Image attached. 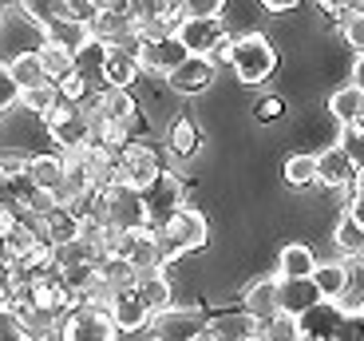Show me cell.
<instances>
[{
    "label": "cell",
    "mask_w": 364,
    "mask_h": 341,
    "mask_svg": "<svg viewBox=\"0 0 364 341\" xmlns=\"http://www.w3.org/2000/svg\"><path fill=\"white\" fill-rule=\"evenodd\" d=\"M44 127H48V135H52V143L60 151H83L91 143V120L80 111V103L60 100L44 115Z\"/></svg>",
    "instance_id": "277c9868"
},
{
    "label": "cell",
    "mask_w": 364,
    "mask_h": 341,
    "mask_svg": "<svg viewBox=\"0 0 364 341\" xmlns=\"http://www.w3.org/2000/svg\"><path fill=\"white\" fill-rule=\"evenodd\" d=\"M182 16H222L226 0H178Z\"/></svg>",
    "instance_id": "60d3db41"
},
{
    "label": "cell",
    "mask_w": 364,
    "mask_h": 341,
    "mask_svg": "<svg viewBox=\"0 0 364 341\" xmlns=\"http://www.w3.org/2000/svg\"><path fill=\"white\" fill-rule=\"evenodd\" d=\"M254 333H262V322L250 310H226V314H214L206 322L210 341H250Z\"/></svg>",
    "instance_id": "7c38bea8"
},
{
    "label": "cell",
    "mask_w": 364,
    "mask_h": 341,
    "mask_svg": "<svg viewBox=\"0 0 364 341\" xmlns=\"http://www.w3.org/2000/svg\"><path fill=\"white\" fill-rule=\"evenodd\" d=\"M0 254H4V246H0Z\"/></svg>",
    "instance_id": "11a10c76"
},
{
    "label": "cell",
    "mask_w": 364,
    "mask_h": 341,
    "mask_svg": "<svg viewBox=\"0 0 364 341\" xmlns=\"http://www.w3.org/2000/svg\"><path fill=\"white\" fill-rule=\"evenodd\" d=\"M234 75L246 88H257L265 83L273 72H277V48L262 36V32H246V36L234 40Z\"/></svg>",
    "instance_id": "3957f363"
},
{
    "label": "cell",
    "mask_w": 364,
    "mask_h": 341,
    "mask_svg": "<svg viewBox=\"0 0 364 341\" xmlns=\"http://www.w3.org/2000/svg\"><path fill=\"white\" fill-rule=\"evenodd\" d=\"M341 310L337 302H328V298H321L313 310H305V314L297 318L301 322V333H313V337H325V341H333V333H337V322H341Z\"/></svg>",
    "instance_id": "d6986e66"
},
{
    "label": "cell",
    "mask_w": 364,
    "mask_h": 341,
    "mask_svg": "<svg viewBox=\"0 0 364 341\" xmlns=\"http://www.w3.org/2000/svg\"><path fill=\"white\" fill-rule=\"evenodd\" d=\"M202 341H210V337H202Z\"/></svg>",
    "instance_id": "9f6ffc18"
},
{
    "label": "cell",
    "mask_w": 364,
    "mask_h": 341,
    "mask_svg": "<svg viewBox=\"0 0 364 341\" xmlns=\"http://www.w3.org/2000/svg\"><path fill=\"white\" fill-rule=\"evenodd\" d=\"M103 60H107V44L95 36H87L75 48V72L91 83V88H103Z\"/></svg>",
    "instance_id": "7402d4cb"
},
{
    "label": "cell",
    "mask_w": 364,
    "mask_h": 341,
    "mask_svg": "<svg viewBox=\"0 0 364 341\" xmlns=\"http://www.w3.org/2000/svg\"><path fill=\"white\" fill-rule=\"evenodd\" d=\"M360 314H364V302H360Z\"/></svg>",
    "instance_id": "db71d44e"
},
{
    "label": "cell",
    "mask_w": 364,
    "mask_h": 341,
    "mask_svg": "<svg viewBox=\"0 0 364 341\" xmlns=\"http://www.w3.org/2000/svg\"><path fill=\"white\" fill-rule=\"evenodd\" d=\"M20 302V286L12 282V274L4 266H0V314H12Z\"/></svg>",
    "instance_id": "ab89813d"
},
{
    "label": "cell",
    "mask_w": 364,
    "mask_h": 341,
    "mask_svg": "<svg viewBox=\"0 0 364 341\" xmlns=\"http://www.w3.org/2000/svg\"><path fill=\"white\" fill-rule=\"evenodd\" d=\"M210 318L202 310H186V305H166L151 318V337L155 341H202L206 337Z\"/></svg>",
    "instance_id": "8992f818"
},
{
    "label": "cell",
    "mask_w": 364,
    "mask_h": 341,
    "mask_svg": "<svg viewBox=\"0 0 364 341\" xmlns=\"http://www.w3.org/2000/svg\"><path fill=\"white\" fill-rule=\"evenodd\" d=\"M297 341H325V337H313V333H301Z\"/></svg>",
    "instance_id": "f907efd6"
},
{
    "label": "cell",
    "mask_w": 364,
    "mask_h": 341,
    "mask_svg": "<svg viewBox=\"0 0 364 341\" xmlns=\"http://www.w3.org/2000/svg\"><path fill=\"white\" fill-rule=\"evenodd\" d=\"M348 214H353V219L364 226V199H353V203H348Z\"/></svg>",
    "instance_id": "681fc988"
},
{
    "label": "cell",
    "mask_w": 364,
    "mask_h": 341,
    "mask_svg": "<svg viewBox=\"0 0 364 341\" xmlns=\"http://www.w3.org/2000/svg\"><path fill=\"white\" fill-rule=\"evenodd\" d=\"M262 337H265V341H297V337H301L297 314H285V310H277L273 318H265V322H262Z\"/></svg>",
    "instance_id": "836d02e7"
},
{
    "label": "cell",
    "mask_w": 364,
    "mask_h": 341,
    "mask_svg": "<svg viewBox=\"0 0 364 341\" xmlns=\"http://www.w3.org/2000/svg\"><path fill=\"white\" fill-rule=\"evenodd\" d=\"M60 100H64V95H60V83H55V80H40V83H32V88H24V92H20L24 111H32V115H40V120H44V115Z\"/></svg>",
    "instance_id": "4316f807"
},
{
    "label": "cell",
    "mask_w": 364,
    "mask_h": 341,
    "mask_svg": "<svg viewBox=\"0 0 364 341\" xmlns=\"http://www.w3.org/2000/svg\"><path fill=\"white\" fill-rule=\"evenodd\" d=\"M135 56H139V64L146 68V72H159V75H171L174 68L186 60V44H182L178 36H159V40H143L139 36V48H135Z\"/></svg>",
    "instance_id": "52a82bcc"
},
{
    "label": "cell",
    "mask_w": 364,
    "mask_h": 341,
    "mask_svg": "<svg viewBox=\"0 0 364 341\" xmlns=\"http://www.w3.org/2000/svg\"><path fill=\"white\" fill-rule=\"evenodd\" d=\"M28 179L40 187V191H60L68 183V159L64 151H55V155H32L28 159Z\"/></svg>",
    "instance_id": "2e32d148"
},
{
    "label": "cell",
    "mask_w": 364,
    "mask_h": 341,
    "mask_svg": "<svg viewBox=\"0 0 364 341\" xmlns=\"http://www.w3.org/2000/svg\"><path fill=\"white\" fill-rule=\"evenodd\" d=\"M28 159H32V155H0V175L24 179L28 175Z\"/></svg>",
    "instance_id": "ee69618b"
},
{
    "label": "cell",
    "mask_w": 364,
    "mask_h": 341,
    "mask_svg": "<svg viewBox=\"0 0 364 341\" xmlns=\"http://www.w3.org/2000/svg\"><path fill=\"white\" fill-rule=\"evenodd\" d=\"M55 83H60V95H64V100H68V103H80V100H83V95H87V92H91V83H87V80H83V75H80V72H68V75H64V80H55Z\"/></svg>",
    "instance_id": "f35d334b"
},
{
    "label": "cell",
    "mask_w": 364,
    "mask_h": 341,
    "mask_svg": "<svg viewBox=\"0 0 364 341\" xmlns=\"http://www.w3.org/2000/svg\"><path fill=\"white\" fill-rule=\"evenodd\" d=\"M20 9L36 20V24H44V32L55 20H68V0H20Z\"/></svg>",
    "instance_id": "d6a6232c"
},
{
    "label": "cell",
    "mask_w": 364,
    "mask_h": 341,
    "mask_svg": "<svg viewBox=\"0 0 364 341\" xmlns=\"http://www.w3.org/2000/svg\"><path fill=\"white\" fill-rule=\"evenodd\" d=\"M321 302V290L313 278H282V310L285 314H305Z\"/></svg>",
    "instance_id": "ffe728a7"
},
{
    "label": "cell",
    "mask_w": 364,
    "mask_h": 341,
    "mask_svg": "<svg viewBox=\"0 0 364 341\" xmlns=\"http://www.w3.org/2000/svg\"><path fill=\"white\" fill-rule=\"evenodd\" d=\"M214 75H218V64H214L210 56H186V60L166 75V83H171V92H178V95H202L206 88H214Z\"/></svg>",
    "instance_id": "ba28073f"
},
{
    "label": "cell",
    "mask_w": 364,
    "mask_h": 341,
    "mask_svg": "<svg viewBox=\"0 0 364 341\" xmlns=\"http://www.w3.org/2000/svg\"><path fill=\"white\" fill-rule=\"evenodd\" d=\"M16 103H20V83L12 80L9 64H0V120H4Z\"/></svg>",
    "instance_id": "74e56055"
},
{
    "label": "cell",
    "mask_w": 364,
    "mask_h": 341,
    "mask_svg": "<svg viewBox=\"0 0 364 341\" xmlns=\"http://www.w3.org/2000/svg\"><path fill=\"white\" fill-rule=\"evenodd\" d=\"M337 147L353 159L356 167L364 163V120H353V123H337Z\"/></svg>",
    "instance_id": "e575fe53"
},
{
    "label": "cell",
    "mask_w": 364,
    "mask_h": 341,
    "mask_svg": "<svg viewBox=\"0 0 364 341\" xmlns=\"http://www.w3.org/2000/svg\"><path fill=\"white\" fill-rule=\"evenodd\" d=\"M198 147H202V135H198V127H194V120L174 115L171 127H166V151H171L174 159H194Z\"/></svg>",
    "instance_id": "44dd1931"
},
{
    "label": "cell",
    "mask_w": 364,
    "mask_h": 341,
    "mask_svg": "<svg viewBox=\"0 0 364 341\" xmlns=\"http://www.w3.org/2000/svg\"><path fill=\"white\" fill-rule=\"evenodd\" d=\"M186 206V179L178 171H159V179L143 191V222L151 231H163L166 222Z\"/></svg>",
    "instance_id": "7a4b0ae2"
},
{
    "label": "cell",
    "mask_w": 364,
    "mask_h": 341,
    "mask_svg": "<svg viewBox=\"0 0 364 341\" xmlns=\"http://www.w3.org/2000/svg\"><path fill=\"white\" fill-rule=\"evenodd\" d=\"M360 120H364V115H360Z\"/></svg>",
    "instance_id": "6f0895ef"
},
{
    "label": "cell",
    "mask_w": 364,
    "mask_h": 341,
    "mask_svg": "<svg viewBox=\"0 0 364 341\" xmlns=\"http://www.w3.org/2000/svg\"><path fill=\"white\" fill-rule=\"evenodd\" d=\"M341 32H345V44L356 56H364V12H345L341 16Z\"/></svg>",
    "instance_id": "d590c367"
},
{
    "label": "cell",
    "mask_w": 364,
    "mask_h": 341,
    "mask_svg": "<svg viewBox=\"0 0 364 341\" xmlns=\"http://www.w3.org/2000/svg\"><path fill=\"white\" fill-rule=\"evenodd\" d=\"M9 72H12V80L20 83V92H24V88H32V83H40V80H48V75H44V64H40V52H20V56H12V60H9Z\"/></svg>",
    "instance_id": "1f68e13d"
},
{
    "label": "cell",
    "mask_w": 364,
    "mask_h": 341,
    "mask_svg": "<svg viewBox=\"0 0 364 341\" xmlns=\"http://www.w3.org/2000/svg\"><path fill=\"white\" fill-rule=\"evenodd\" d=\"M328 111H333V120L337 123H353L364 115V92L356 88V83H348V88H337V92L328 95Z\"/></svg>",
    "instance_id": "83f0119b"
},
{
    "label": "cell",
    "mask_w": 364,
    "mask_h": 341,
    "mask_svg": "<svg viewBox=\"0 0 364 341\" xmlns=\"http://www.w3.org/2000/svg\"><path fill=\"white\" fill-rule=\"evenodd\" d=\"M333 242H337L341 254H348V258H360V250H364V226L345 211V214H341V222H337V231H333Z\"/></svg>",
    "instance_id": "4dcf8cb0"
},
{
    "label": "cell",
    "mask_w": 364,
    "mask_h": 341,
    "mask_svg": "<svg viewBox=\"0 0 364 341\" xmlns=\"http://www.w3.org/2000/svg\"><path fill=\"white\" fill-rule=\"evenodd\" d=\"M234 40H237V36H230V32H226V36H222L218 44L210 48V60H214V64H218V68L234 64Z\"/></svg>",
    "instance_id": "7bdbcfd3"
},
{
    "label": "cell",
    "mask_w": 364,
    "mask_h": 341,
    "mask_svg": "<svg viewBox=\"0 0 364 341\" xmlns=\"http://www.w3.org/2000/svg\"><path fill=\"white\" fill-rule=\"evenodd\" d=\"M353 179H356V163L337 147V143H333L328 151H317V183L321 187L345 191V187H353Z\"/></svg>",
    "instance_id": "4fadbf2b"
},
{
    "label": "cell",
    "mask_w": 364,
    "mask_h": 341,
    "mask_svg": "<svg viewBox=\"0 0 364 341\" xmlns=\"http://www.w3.org/2000/svg\"><path fill=\"white\" fill-rule=\"evenodd\" d=\"M111 318H115L119 333H139L143 325H151L155 310L143 302V294H139L135 286H123V290L111 294Z\"/></svg>",
    "instance_id": "9c48e42d"
},
{
    "label": "cell",
    "mask_w": 364,
    "mask_h": 341,
    "mask_svg": "<svg viewBox=\"0 0 364 341\" xmlns=\"http://www.w3.org/2000/svg\"><path fill=\"white\" fill-rule=\"evenodd\" d=\"M282 111H285V103L277 100V95H265V100H257L254 120H257V123H273V120H282Z\"/></svg>",
    "instance_id": "b9f144b4"
},
{
    "label": "cell",
    "mask_w": 364,
    "mask_h": 341,
    "mask_svg": "<svg viewBox=\"0 0 364 341\" xmlns=\"http://www.w3.org/2000/svg\"><path fill=\"white\" fill-rule=\"evenodd\" d=\"M83 234V219L75 214V206H52L44 214V238L52 246H64V242H75Z\"/></svg>",
    "instance_id": "ac0fdd59"
},
{
    "label": "cell",
    "mask_w": 364,
    "mask_h": 341,
    "mask_svg": "<svg viewBox=\"0 0 364 341\" xmlns=\"http://www.w3.org/2000/svg\"><path fill=\"white\" fill-rule=\"evenodd\" d=\"M317 4H321V12H328V16H345V12H348V4H353V0H317Z\"/></svg>",
    "instance_id": "f6af8a7d"
},
{
    "label": "cell",
    "mask_w": 364,
    "mask_h": 341,
    "mask_svg": "<svg viewBox=\"0 0 364 341\" xmlns=\"http://www.w3.org/2000/svg\"><path fill=\"white\" fill-rule=\"evenodd\" d=\"M111 286H95L75 310H68L60 325V341H119V325L111 318Z\"/></svg>",
    "instance_id": "6da1fadb"
},
{
    "label": "cell",
    "mask_w": 364,
    "mask_h": 341,
    "mask_svg": "<svg viewBox=\"0 0 364 341\" xmlns=\"http://www.w3.org/2000/svg\"><path fill=\"white\" fill-rule=\"evenodd\" d=\"M135 290L143 294V302L151 305V310H166L171 305V298H174V290H171V278H166V270H139V278H135Z\"/></svg>",
    "instance_id": "cb8c5ba5"
},
{
    "label": "cell",
    "mask_w": 364,
    "mask_h": 341,
    "mask_svg": "<svg viewBox=\"0 0 364 341\" xmlns=\"http://www.w3.org/2000/svg\"><path fill=\"white\" fill-rule=\"evenodd\" d=\"M139 270L131 266L127 258H119V254H103L100 258V282L111 290H123V286H135Z\"/></svg>",
    "instance_id": "f546056e"
},
{
    "label": "cell",
    "mask_w": 364,
    "mask_h": 341,
    "mask_svg": "<svg viewBox=\"0 0 364 341\" xmlns=\"http://www.w3.org/2000/svg\"><path fill=\"white\" fill-rule=\"evenodd\" d=\"M242 310H250L257 322L273 318L282 310V278H257V282H250L246 298H242Z\"/></svg>",
    "instance_id": "9a60e30c"
},
{
    "label": "cell",
    "mask_w": 364,
    "mask_h": 341,
    "mask_svg": "<svg viewBox=\"0 0 364 341\" xmlns=\"http://www.w3.org/2000/svg\"><path fill=\"white\" fill-rule=\"evenodd\" d=\"M9 4H20V0H9Z\"/></svg>",
    "instance_id": "f5cc1de1"
},
{
    "label": "cell",
    "mask_w": 364,
    "mask_h": 341,
    "mask_svg": "<svg viewBox=\"0 0 364 341\" xmlns=\"http://www.w3.org/2000/svg\"><path fill=\"white\" fill-rule=\"evenodd\" d=\"M313 282H317L321 298H328V302H341V298L348 294V266H341V262H317V270H313Z\"/></svg>",
    "instance_id": "d4e9b609"
},
{
    "label": "cell",
    "mask_w": 364,
    "mask_h": 341,
    "mask_svg": "<svg viewBox=\"0 0 364 341\" xmlns=\"http://www.w3.org/2000/svg\"><path fill=\"white\" fill-rule=\"evenodd\" d=\"M348 191H353V199H364V163L356 167V179H353V187H348Z\"/></svg>",
    "instance_id": "7dc6e473"
},
{
    "label": "cell",
    "mask_w": 364,
    "mask_h": 341,
    "mask_svg": "<svg viewBox=\"0 0 364 341\" xmlns=\"http://www.w3.org/2000/svg\"><path fill=\"white\" fill-rule=\"evenodd\" d=\"M40 64H44L48 80H64L68 72H75V52L60 40H44L40 44Z\"/></svg>",
    "instance_id": "484cf974"
},
{
    "label": "cell",
    "mask_w": 364,
    "mask_h": 341,
    "mask_svg": "<svg viewBox=\"0 0 364 341\" xmlns=\"http://www.w3.org/2000/svg\"><path fill=\"white\" fill-rule=\"evenodd\" d=\"M262 4H265L269 12H293V9L301 4V0H262Z\"/></svg>",
    "instance_id": "bcb514c9"
},
{
    "label": "cell",
    "mask_w": 364,
    "mask_h": 341,
    "mask_svg": "<svg viewBox=\"0 0 364 341\" xmlns=\"http://www.w3.org/2000/svg\"><path fill=\"white\" fill-rule=\"evenodd\" d=\"M139 72H143V64H139L135 48H127V44L107 48V60H103V83L107 88H131L139 80Z\"/></svg>",
    "instance_id": "5bb4252c"
},
{
    "label": "cell",
    "mask_w": 364,
    "mask_h": 341,
    "mask_svg": "<svg viewBox=\"0 0 364 341\" xmlns=\"http://www.w3.org/2000/svg\"><path fill=\"white\" fill-rule=\"evenodd\" d=\"M250 341H265V337H262V333H254V337H250Z\"/></svg>",
    "instance_id": "816d5d0a"
},
{
    "label": "cell",
    "mask_w": 364,
    "mask_h": 341,
    "mask_svg": "<svg viewBox=\"0 0 364 341\" xmlns=\"http://www.w3.org/2000/svg\"><path fill=\"white\" fill-rule=\"evenodd\" d=\"M317 270V254L309 242H289L277 258V278H313Z\"/></svg>",
    "instance_id": "603a6c76"
},
{
    "label": "cell",
    "mask_w": 364,
    "mask_h": 341,
    "mask_svg": "<svg viewBox=\"0 0 364 341\" xmlns=\"http://www.w3.org/2000/svg\"><path fill=\"white\" fill-rule=\"evenodd\" d=\"M333 341H364V314L360 310H345V314H341Z\"/></svg>",
    "instance_id": "8d00e7d4"
},
{
    "label": "cell",
    "mask_w": 364,
    "mask_h": 341,
    "mask_svg": "<svg viewBox=\"0 0 364 341\" xmlns=\"http://www.w3.org/2000/svg\"><path fill=\"white\" fill-rule=\"evenodd\" d=\"M285 183H289L293 191L317 187V155H309V151H297V155L285 159Z\"/></svg>",
    "instance_id": "f1b7e54d"
},
{
    "label": "cell",
    "mask_w": 364,
    "mask_h": 341,
    "mask_svg": "<svg viewBox=\"0 0 364 341\" xmlns=\"http://www.w3.org/2000/svg\"><path fill=\"white\" fill-rule=\"evenodd\" d=\"M159 171H163V163H159L155 151L146 147L143 139H131L127 147L119 151L115 183H119V187H127V191H139V194H143L146 187L159 179Z\"/></svg>",
    "instance_id": "5b68a950"
},
{
    "label": "cell",
    "mask_w": 364,
    "mask_h": 341,
    "mask_svg": "<svg viewBox=\"0 0 364 341\" xmlns=\"http://www.w3.org/2000/svg\"><path fill=\"white\" fill-rule=\"evenodd\" d=\"M226 36V24L222 16H186L178 24V40L186 44L191 56H210V48Z\"/></svg>",
    "instance_id": "8fae6325"
},
{
    "label": "cell",
    "mask_w": 364,
    "mask_h": 341,
    "mask_svg": "<svg viewBox=\"0 0 364 341\" xmlns=\"http://www.w3.org/2000/svg\"><path fill=\"white\" fill-rule=\"evenodd\" d=\"M87 32L95 40H103V44H127V48H139V32H135V20L127 16V12H115V9H100L95 16H91Z\"/></svg>",
    "instance_id": "30bf717a"
},
{
    "label": "cell",
    "mask_w": 364,
    "mask_h": 341,
    "mask_svg": "<svg viewBox=\"0 0 364 341\" xmlns=\"http://www.w3.org/2000/svg\"><path fill=\"white\" fill-rule=\"evenodd\" d=\"M353 83L364 92V56H356V64H353Z\"/></svg>",
    "instance_id": "c3c4849f"
},
{
    "label": "cell",
    "mask_w": 364,
    "mask_h": 341,
    "mask_svg": "<svg viewBox=\"0 0 364 341\" xmlns=\"http://www.w3.org/2000/svg\"><path fill=\"white\" fill-rule=\"evenodd\" d=\"M95 115L135 127V120H139V103H135V95H131L127 88H107V83H103V88H100V111H95ZM95 115H91V120H95Z\"/></svg>",
    "instance_id": "e0dca14e"
}]
</instances>
